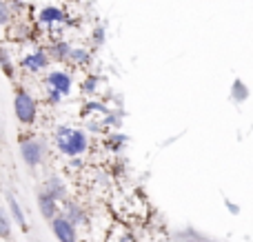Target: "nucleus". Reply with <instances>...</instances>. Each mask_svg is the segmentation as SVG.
Wrapping results in <instances>:
<instances>
[{
  "label": "nucleus",
  "mask_w": 253,
  "mask_h": 242,
  "mask_svg": "<svg viewBox=\"0 0 253 242\" xmlns=\"http://www.w3.org/2000/svg\"><path fill=\"white\" fill-rule=\"evenodd\" d=\"M53 149L62 158H78L91 149V136L84 127H74V124H58L53 129Z\"/></svg>",
  "instance_id": "f257e3e1"
},
{
  "label": "nucleus",
  "mask_w": 253,
  "mask_h": 242,
  "mask_svg": "<svg viewBox=\"0 0 253 242\" xmlns=\"http://www.w3.org/2000/svg\"><path fill=\"white\" fill-rule=\"evenodd\" d=\"M13 116L22 127H34L40 118V105L36 96L20 84L13 89Z\"/></svg>",
  "instance_id": "f03ea898"
},
{
  "label": "nucleus",
  "mask_w": 253,
  "mask_h": 242,
  "mask_svg": "<svg viewBox=\"0 0 253 242\" xmlns=\"http://www.w3.org/2000/svg\"><path fill=\"white\" fill-rule=\"evenodd\" d=\"M18 149H20V158L27 167L38 169V167H42L44 160H47L49 145H47V140L40 138V136H27V138L20 140Z\"/></svg>",
  "instance_id": "7ed1b4c3"
},
{
  "label": "nucleus",
  "mask_w": 253,
  "mask_h": 242,
  "mask_svg": "<svg viewBox=\"0 0 253 242\" xmlns=\"http://www.w3.org/2000/svg\"><path fill=\"white\" fill-rule=\"evenodd\" d=\"M44 87L56 89V91H60L67 98L74 93V76L67 69H49L44 74Z\"/></svg>",
  "instance_id": "20e7f679"
},
{
  "label": "nucleus",
  "mask_w": 253,
  "mask_h": 242,
  "mask_svg": "<svg viewBox=\"0 0 253 242\" xmlns=\"http://www.w3.org/2000/svg\"><path fill=\"white\" fill-rule=\"evenodd\" d=\"M49 65H51V60H49L47 51H44V47H36L31 49L29 53H25L20 60V67L27 71V74H42V71L49 69Z\"/></svg>",
  "instance_id": "39448f33"
},
{
  "label": "nucleus",
  "mask_w": 253,
  "mask_h": 242,
  "mask_svg": "<svg viewBox=\"0 0 253 242\" xmlns=\"http://www.w3.org/2000/svg\"><path fill=\"white\" fill-rule=\"evenodd\" d=\"M60 213L69 222H74L78 229H83V227H89V220H91V218H89L87 207H84L83 202H78V200H74V198L65 200V202L60 204Z\"/></svg>",
  "instance_id": "423d86ee"
},
{
  "label": "nucleus",
  "mask_w": 253,
  "mask_h": 242,
  "mask_svg": "<svg viewBox=\"0 0 253 242\" xmlns=\"http://www.w3.org/2000/svg\"><path fill=\"white\" fill-rule=\"evenodd\" d=\"M49 227H51V234L56 236L58 242H80V229L74 225V222H69L65 216H56L51 222H49Z\"/></svg>",
  "instance_id": "0eeeda50"
},
{
  "label": "nucleus",
  "mask_w": 253,
  "mask_h": 242,
  "mask_svg": "<svg viewBox=\"0 0 253 242\" xmlns=\"http://www.w3.org/2000/svg\"><path fill=\"white\" fill-rule=\"evenodd\" d=\"M42 191H47V194L51 196V198H56L60 204L65 202V200H69V187H67L65 178H62L60 173H49L42 182Z\"/></svg>",
  "instance_id": "6e6552de"
},
{
  "label": "nucleus",
  "mask_w": 253,
  "mask_h": 242,
  "mask_svg": "<svg viewBox=\"0 0 253 242\" xmlns=\"http://www.w3.org/2000/svg\"><path fill=\"white\" fill-rule=\"evenodd\" d=\"M36 204H38L40 216H42L47 222H51L56 216H60V202H58L56 198H51L47 191H42V189L38 191V196H36Z\"/></svg>",
  "instance_id": "1a4fd4ad"
},
{
  "label": "nucleus",
  "mask_w": 253,
  "mask_h": 242,
  "mask_svg": "<svg viewBox=\"0 0 253 242\" xmlns=\"http://www.w3.org/2000/svg\"><path fill=\"white\" fill-rule=\"evenodd\" d=\"M44 51H47L49 60L56 62V65H65L67 60H69V51H71V44L67 42V40H51V42L44 47Z\"/></svg>",
  "instance_id": "9d476101"
},
{
  "label": "nucleus",
  "mask_w": 253,
  "mask_h": 242,
  "mask_svg": "<svg viewBox=\"0 0 253 242\" xmlns=\"http://www.w3.org/2000/svg\"><path fill=\"white\" fill-rule=\"evenodd\" d=\"M114 109V107H109V102H105V100H84L83 102V107H80V118L83 120H89V118H93V116H107L109 111Z\"/></svg>",
  "instance_id": "9b49d317"
},
{
  "label": "nucleus",
  "mask_w": 253,
  "mask_h": 242,
  "mask_svg": "<svg viewBox=\"0 0 253 242\" xmlns=\"http://www.w3.org/2000/svg\"><path fill=\"white\" fill-rule=\"evenodd\" d=\"M4 200H7V211H9V216H11V220L16 222L22 231H27V216H25V211H22V204L18 202V198L13 196V191H7Z\"/></svg>",
  "instance_id": "f8f14e48"
},
{
  "label": "nucleus",
  "mask_w": 253,
  "mask_h": 242,
  "mask_svg": "<svg viewBox=\"0 0 253 242\" xmlns=\"http://www.w3.org/2000/svg\"><path fill=\"white\" fill-rule=\"evenodd\" d=\"M38 22L51 29V27L67 22V13L62 11L60 7H42L40 9V13H38Z\"/></svg>",
  "instance_id": "ddd939ff"
},
{
  "label": "nucleus",
  "mask_w": 253,
  "mask_h": 242,
  "mask_svg": "<svg viewBox=\"0 0 253 242\" xmlns=\"http://www.w3.org/2000/svg\"><path fill=\"white\" fill-rule=\"evenodd\" d=\"M129 145V136L123 131H109L105 136V147L111 154H123V149Z\"/></svg>",
  "instance_id": "4468645a"
},
{
  "label": "nucleus",
  "mask_w": 253,
  "mask_h": 242,
  "mask_svg": "<svg viewBox=\"0 0 253 242\" xmlns=\"http://www.w3.org/2000/svg\"><path fill=\"white\" fill-rule=\"evenodd\" d=\"M229 96H231V100L236 102V105H242V102H247L251 98V89L247 87V82L242 78H233Z\"/></svg>",
  "instance_id": "2eb2a0df"
},
{
  "label": "nucleus",
  "mask_w": 253,
  "mask_h": 242,
  "mask_svg": "<svg viewBox=\"0 0 253 242\" xmlns=\"http://www.w3.org/2000/svg\"><path fill=\"white\" fill-rule=\"evenodd\" d=\"M91 60H93V56H91V51H89L87 47H71V51H69V65L71 67H89L91 65Z\"/></svg>",
  "instance_id": "dca6fc26"
},
{
  "label": "nucleus",
  "mask_w": 253,
  "mask_h": 242,
  "mask_svg": "<svg viewBox=\"0 0 253 242\" xmlns=\"http://www.w3.org/2000/svg\"><path fill=\"white\" fill-rule=\"evenodd\" d=\"M102 84V76L98 74H87L83 78V82H80V93H83L84 98H91L98 93V89H100Z\"/></svg>",
  "instance_id": "f3484780"
},
{
  "label": "nucleus",
  "mask_w": 253,
  "mask_h": 242,
  "mask_svg": "<svg viewBox=\"0 0 253 242\" xmlns=\"http://www.w3.org/2000/svg\"><path fill=\"white\" fill-rule=\"evenodd\" d=\"M0 69H2V74L7 76L9 80H13V76H16V62H13L11 53L4 47H0Z\"/></svg>",
  "instance_id": "a211bd4d"
},
{
  "label": "nucleus",
  "mask_w": 253,
  "mask_h": 242,
  "mask_svg": "<svg viewBox=\"0 0 253 242\" xmlns=\"http://www.w3.org/2000/svg\"><path fill=\"white\" fill-rule=\"evenodd\" d=\"M13 234V220L4 207H0V240H9Z\"/></svg>",
  "instance_id": "6ab92c4d"
},
{
  "label": "nucleus",
  "mask_w": 253,
  "mask_h": 242,
  "mask_svg": "<svg viewBox=\"0 0 253 242\" xmlns=\"http://www.w3.org/2000/svg\"><path fill=\"white\" fill-rule=\"evenodd\" d=\"M44 100H47L49 107H60L62 100H65V96H62L60 91H56V89H51V87H44Z\"/></svg>",
  "instance_id": "aec40b11"
},
{
  "label": "nucleus",
  "mask_w": 253,
  "mask_h": 242,
  "mask_svg": "<svg viewBox=\"0 0 253 242\" xmlns=\"http://www.w3.org/2000/svg\"><path fill=\"white\" fill-rule=\"evenodd\" d=\"M13 20V9L9 7L7 0H0V27H7Z\"/></svg>",
  "instance_id": "412c9836"
},
{
  "label": "nucleus",
  "mask_w": 253,
  "mask_h": 242,
  "mask_svg": "<svg viewBox=\"0 0 253 242\" xmlns=\"http://www.w3.org/2000/svg\"><path fill=\"white\" fill-rule=\"evenodd\" d=\"M107 42V29L102 25H98L96 29L91 31V44L93 47H102Z\"/></svg>",
  "instance_id": "4be33fe9"
},
{
  "label": "nucleus",
  "mask_w": 253,
  "mask_h": 242,
  "mask_svg": "<svg viewBox=\"0 0 253 242\" xmlns=\"http://www.w3.org/2000/svg\"><path fill=\"white\" fill-rule=\"evenodd\" d=\"M67 167L74 169V171H78V169L84 167V160L80 158V156H78V158H67Z\"/></svg>",
  "instance_id": "5701e85b"
},
{
  "label": "nucleus",
  "mask_w": 253,
  "mask_h": 242,
  "mask_svg": "<svg viewBox=\"0 0 253 242\" xmlns=\"http://www.w3.org/2000/svg\"><path fill=\"white\" fill-rule=\"evenodd\" d=\"M224 207L229 209V213H231V216H238V213H240V204H236V202H231V200H224Z\"/></svg>",
  "instance_id": "b1692460"
},
{
  "label": "nucleus",
  "mask_w": 253,
  "mask_h": 242,
  "mask_svg": "<svg viewBox=\"0 0 253 242\" xmlns=\"http://www.w3.org/2000/svg\"><path fill=\"white\" fill-rule=\"evenodd\" d=\"M182 242H198V240H196V238H193V236H191V238H184Z\"/></svg>",
  "instance_id": "393cba45"
}]
</instances>
